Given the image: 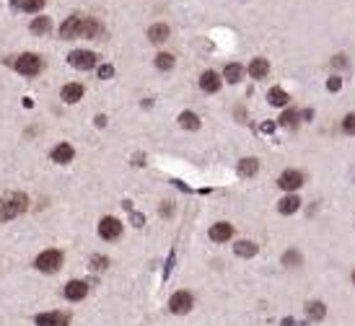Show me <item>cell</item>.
I'll list each match as a JSON object with an SVG mask.
<instances>
[{
	"label": "cell",
	"instance_id": "36",
	"mask_svg": "<svg viewBox=\"0 0 355 326\" xmlns=\"http://www.w3.org/2000/svg\"><path fill=\"white\" fill-rule=\"evenodd\" d=\"M275 130V125H270V122H267V125H262V132H272Z\"/></svg>",
	"mask_w": 355,
	"mask_h": 326
},
{
	"label": "cell",
	"instance_id": "5",
	"mask_svg": "<svg viewBox=\"0 0 355 326\" xmlns=\"http://www.w3.org/2000/svg\"><path fill=\"white\" fill-rule=\"evenodd\" d=\"M68 60H70V65L78 67V70H91V67L96 65V55L88 52V50H75V52H70Z\"/></svg>",
	"mask_w": 355,
	"mask_h": 326
},
{
	"label": "cell",
	"instance_id": "27",
	"mask_svg": "<svg viewBox=\"0 0 355 326\" xmlns=\"http://www.w3.org/2000/svg\"><path fill=\"white\" fill-rule=\"evenodd\" d=\"M280 125H283V127H296V125H298V111H293V109L283 111V117H280Z\"/></svg>",
	"mask_w": 355,
	"mask_h": 326
},
{
	"label": "cell",
	"instance_id": "4",
	"mask_svg": "<svg viewBox=\"0 0 355 326\" xmlns=\"http://www.w3.org/2000/svg\"><path fill=\"white\" fill-rule=\"evenodd\" d=\"M34 264H36L39 272H57V269L62 267V254L55 251V249H50V251H45V254H39Z\"/></svg>",
	"mask_w": 355,
	"mask_h": 326
},
{
	"label": "cell",
	"instance_id": "20",
	"mask_svg": "<svg viewBox=\"0 0 355 326\" xmlns=\"http://www.w3.org/2000/svg\"><path fill=\"white\" fill-rule=\"evenodd\" d=\"M223 78L228 80V83H239V80L244 78V67H241L239 62H231V65H226V70H223Z\"/></svg>",
	"mask_w": 355,
	"mask_h": 326
},
{
	"label": "cell",
	"instance_id": "17",
	"mask_svg": "<svg viewBox=\"0 0 355 326\" xmlns=\"http://www.w3.org/2000/svg\"><path fill=\"white\" fill-rule=\"evenodd\" d=\"M73 155H75V150H73L68 143H60V145L52 150V160H55V163H70Z\"/></svg>",
	"mask_w": 355,
	"mask_h": 326
},
{
	"label": "cell",
	"instance_id": "15",
	"mask_svg": "<svg viewBox=\"0 0 355 326\" xmlns=\"http://www.w3.org/2000/svg\"><path fill=\"white\" fill-rule=\"evenodd\" d=\"M298 207H301V199H298V194H288V197H283V199L278 202V210H280L283 215H293Z\"/></svg>",
	"mask_w": 355,
	"mask_h": 326
},
{
	"label": "cell",
	"instance_id": "34",
	"mask_svg": "<svg viewBox=\"0 0 355 326\" xmlns=\"http://www.w3.org/2000/svg\"><path fill=\"white\" fill-rule=\"evenodd\" d=\"M132 223H135V225H143V215L135 213V215H132Z\"/></svg>",
	"mask_w": 355,
	"mask_h": 326
},
{
	"label": "cell",
	"instance_id": "37",
	"mask_svg": "<svg viewBox=\"0 0 355 326\" xmlns=\"http://www.w3.org/2000/svg\"><path fill=\"white\" fill-rule=\"evenodd\" d=\"M352 282H355V272H352Z\"/></svg>",
	"mask_w": 355,
	"mask_h": 326
},
{
	"label": "cell",
	"instance_id": "31",
	"mask_svg": "<svg viewBox=\"0 0 355 326\" xmlns=\"http://www.w3.org/2000/svg\"><path fill=\"white\" fill-rule=\"evenodd\" d=\"M327 88H329V91H340V88H342V80H340L337 75L329 78V80H327Z\"/></svg>",
	"mask_w": 355,
	"mask_h": 326
},
{
	"label": "cell",
	"instance_id": "35",
	"mask_svg": "<svg viewBox=\"0 0 355 326\" xmlns=\"http://www.w3.org/2000/svg\"><path fill=\"white\" fill-rule=\"evenodd\" d=\"M106 125V117H96V127H104Z\"/></svg>",
	"mask_w": 355,
	"mask_h": 326
},
{
	"label": "cell",
	"instance_id": "8",
	"mask_svg": "<svg viewBox=\"0 0 355 326\" xmlns=\"http://www.w3.org/2000/svg\"><path fill=\"white\" fill-rule=\"evenodd\" d=\"M278 184H280L285 192H296V189L303 184V174H301V171H296V169H288V171L278 179Z\"/></svg>",
	"mask_w": 355,
	"mask_h": 326
},
{
	"label": "cell",
	"instance_id": "23",
	"mask_svg": "<svg viewBox=\"0 0 355 326\" xmlns=\"http://www.w3.org/2000/svg\"><path fill=\"white\" fill-rule=\"evenodd\" d=\"M324 313H327L324 303H317V300H311V303L306 306V316H308L311 321H322V318H324Z\"/></svg>",
	"mask_w": 355,
	"mask_h": 326
},
{
	"label": "cell",
	"instance_id": "2",
	"mask_svg": "<svg viewBox=\"0 0 355 326\" xmlns=\"http://www.w3.org/2000/svg\"><path fill=\"white\" fill-rule=\"evenodd\" d=\"M29 207V199L26 194L21 192H8L3 199H0V223H6V220H13L18 218L24 210Z\"/></svg>",
	"mask_w": 355,
	"mask_h": 326
},
{
	"label": "cell",
	"instance_id": "25",
	"mask_svg": "<svg viewBox=\"0 0 355 326\" xmlns=\"http://www.w3.org/2000/svg\"><path fill=\"white\" fill-rule=\"evenodd\" d=\"M50 29H52V21H50L47 16H39V18H34V21H31V31H34V34H39V36L47 34Z\"/></svg>",
	"mask_w": 355,
	"mask_h": 326
},
{
	"label": "cell",
	"instance_id": "18",
	"mask_svg": "<svg viewBox=\"0 0 355 326\" xmlns=\"http://www.w3.org/2000/svg\"><path fill=\"white\" fill-rule=\"evenodd\" d=\"M233 251H236V257L249 259V257H254V254H257V243H254V241H239V243L233 246Z\"/></svg>",
	"mask_w": 355,
	"mask_h": 326
},
{
	"label": "cell",
	"instance_id": "1",
	"mask_svg": "<svg viewBox=\"0 0 355 326\" xmlns=\"http://www.w3.org/2000/svg\"><path fill=\"white\" fill-rule=\"evenodd\" d=\"M101 34V24L88 18V16H78L73 13L62 26H60V36L62 39H75V36H86V39H94Z\"/></svg>",
	"mask_w": 355,
	"mask_h": 326
},
{
	"label": "cell",
	"instance_id": "22",
	"mask_svg": "<svg viewBox=\"0 0 355 326\" xmlns=\"http://www.w3.org/2000/svg\"><path fill=\"white\" fill-rule=\"evenodd\" d=\"M267 101H270L272 106H285V104L291 101V96H288L283 88H270V94H267Z\"/></svg>",
	"mask_w": 355,
	"mask_h": 326
},
{
	"label": "cell",
	"instance_id": "19",
	"mask_svg": "<svg viewBox=\"0 0 355 326\" xmlns=\"http://www.w3.org/2000/svg\"><path fill=\"white\" fill-rule=\"evenodd\" d=\"M257 171H259V163H257V158H244V160H239V176L249 179V176H254Z\"/></svg>",
	"mask_w": 355,
	"mask_h": 326
},
{
	"label": "cell",
	"instance_id": "7",
	"mask_svg": "<svg viewBox=\"0 0 355 326\" xmlns=\"http://www.w3.org/2000/svg\"><path fill=\"white\" fill-rule=\"evenodd\" d=\"M192 306H194V300H192V295H189V293H184V290L174 293V295H171V300H169L171 313H187Z\"/></svg>",
	"mask_w": 355,
	"mask_h": 326
},
{
	"label": "cell",
	"instance_id": "26",
	"mask_svg": "<svg viewBox=\"0 0 355 326\" xmlns=\"http://www.w3.org/2000/svg\"><path fill=\"white\" fill-rule=\"evenodd\" d=\"M156 67H159V70H171V67H174V55L161 52L159 57H156Z\"/></svg>",
	"mask_w": 355,
	"mask_h": 326
},
{
	"label": "cell",
	"instance_id": "11",
	"mask_svg": "<svg viewBox=\"0 0 355 326\" xmlns=\"http://www.w3.org/2000/svg\"><path fill=\"white\" fill-rule=\"evenodd\" d=\"M233 236V225L231 223H215L213 228H210V238L215 241V243H223V241H228Z\"/></svg>",
	"mask_w": 355,
	"mask_h": 326
},
{
	"label": "cell",
	"instance_id": "21",
	"mask_svg": "<svg viewBox=\"0 0 355 326\" xmlns=\"http://www.w3.org/2000/svg\"><path fill=\"white\" fill-rule=\"evenodd\" d=\"M179 125L184 130H197V127H200V117H197L194 111H182L179 114Z\"/></svg>",
	"mask_w": 355,
	"mask_h": 326
},
{
	"label": "cell",
	"instance_id": "14",
	"mask_svg": "<svg viewBox=\"0 0 355 326\" xmlns=\"http://www.w3.org/2000/svg\"><path fill=\"white\" fill-rule=\"evenodd\" d=\"M83 99V86L81 83H68L62 88V101L65 104H75V101H81Z\"/></svg>",
	"mask_w": 355,
	"mask_h": 326
},
{
	"label": "cell",
	"instance_id": "29",
	"mask_svg": "<svg viewBox=\"0 0 355 326\" xmlns=\"http://www.w3.org/2000/svg\"><path fill=\"white\" fill-rule=\"evenodd\" d=\"M342 130H345L347 135H355V114H347V117L342 119Z\"/></svg>",
	"mask_w": 355,
	"mask_h": 326
},
{
	"label": "cell",
	"instance_id": "16",
	"mask_svg": "<svg viewBox=\"0 0 355 326\" xmlns=\"http://www.w3.org/2000/svg\"><path fill=\"white\" fill-rule=\"evenodd\" d=\"M267 73H270V62H267L264 57H254V60L249 62V75H252V78L259 80V78H264Z\"/></svg>",
	"mask_w": 355,
	"mask_h": 326
},
{
	"label": "cell",
	"instance_id": "3",
	"mask_svg": "<svg viewBox=\"0 0 355 326\" xmlns=\"http://www.w3.org/2000/svg\"><path fill=\"white\" fill-rule=\"evenodd\" d=\"M13 67H16L21 75H36L39 70H42V60H39V55L26 52V55H18V57H16Z\"/></svg>",
	"mask_w": 355,
	"mask_h": 326
},
{
	"label": "cell",
	"instance_id": "28",
	"mask_svg": "<svg viewBox=\"0 0 355 326\" xmlns=\"http://www.w3.org/2000/svg\"><path fill=\"white\" fill-rule=\"evenodd\" d=\"M283 264H285V267H296V264H301V254H298V251H288V254L283 257Z\"/></svg>",
	"mask_w": 355,
	"mask_h": 326
},
{
	"label": "cell",
	"instance_id": "30",
	"mask_svg": "<svg viewBox=\"0 0 355 326\" xmlns=\"http://www.w3.org/2000/svg\"><path fill=\"white\" fill-rule=\"evenodd\" d=\"M109 259L106 257H91V269H106Z\"/></svg>",
	"mask_w": 355,
	"mask_h": 326
},
{
	"label": "cell",
	"instance_id": "32",
	"mask_svg": "<svg viewBox=\"0 0 355 326\" xmlns=\"http://www.w3.org/2000/svg\"><path fill=\"white\" fill-rule=\"evenodd\" d=\"M114 75V67L112 65H101L99 67V78H112Z\"/></svg>",
	"mask_w": 355,
	"mask_h": 326
},
{
	"label": "cell",
	"instance_id": "12",
	"mask_svg": "<svg viewBox=\"0 0 355 326\" xmlns=\"http://www.w3.org/2000/svg\"><path fill=\"white\" fill-rule=\"evenodd\" d=\"M36 326H68L65 313H42L36 316Z\"/></svg>",
	"mask_w": 355,
	"mask_h": 326
},
{
	"label": "cell",
	"instance_id": "9",
	"mask_svg": "<svg viewBox=\"0 0 355 326\" xmlns=\"http://www.w3.org/2000/svg\"><path fill=\"white\" fill-rule=\"evenodd\" d=\"M86 293H88V285L81 282V280H70V282L65 285V298H68V300H83Z\"/></svg>",
	"mask_w": 355,
	"mask_h": 326
},
{
	"label": "cell",
	"instance_id": "13",
	"mask_svg": "<svg viewBox=\"0 0 355 326\" xmlns=\"http://www.w3.org/2000/svg\"><path fill=\"white\" fill-rule=\"evenodd\" d=\"M148 39H150L153 44H164L166 39H169V26L166 24H153L148 29Z\"/></svg>",
	"mask_w": 355,
	"mask_h": 326
},
{
	"label": "cell",
	"instance_id": "33",
	"mask_svg": "<svg viewBox=\"0 0 355 326\" xmlns=\"http://www.w3.org/2000/svg\"><path fill=\"white\" fill-rule=\"evenodd\" d=\"M332 62H335V65H337V67H342V65H345V57H342V55H340V57H335V60H332Z\"/></svg>",
	"mask_w": 355,
	"mask_h": 326
},
{
	"label": "cell",
	"instance_id": "6",
	"mask_svg": "<svg viewBox=\"0 0 355 326\" xmlns=\"http://www.w3.org/2000/svg\"><path fill=\"white\" fill-rule=\"evenodd\" d=\"M120 233H122V223L117 220V218H101V223H99V236L101 238H106V241H114V238H120Z\"/></svg>",
	"mask_w": 355,
	"mask_h": 326
},
{
	"label": "cell",
	"instance_id": "10",
	"mask_svg": "<svg viewBox=\"0 0 355 326\" xmlns=\"http://www.w3.org/2000/svg\"><path fill=\"white\" fill-rule=\"evenodd\" d=\"M200 88H203L205 94H215V91L220 88V75L213 73V70H205L203 78H200Z\"/></svg>",
	"mask_w": 355,
	"mask_h": 326
},
{
	"label": "cell",
	"instance_id": "24",
	"mask_svg": "<svg viewBox=\"0 0 355 326\" xmlns=\"http://www.w3.org/2000/svg\"><path fill=\"white\" fill-rule=\"evenodd\" d=\"M42 6H45V0H13V8H21L29 13H36Z\"/></svg>",
	"mask_w": 355,
	"mask_h": 326
}]
</instances>
